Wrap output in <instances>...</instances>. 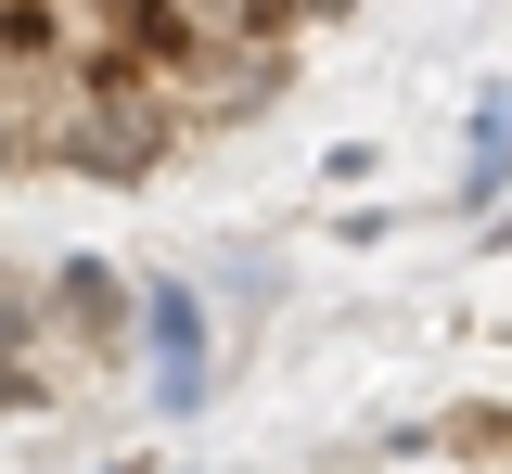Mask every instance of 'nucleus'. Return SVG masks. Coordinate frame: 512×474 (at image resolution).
I'll return each instance as SVG.
<instances>
[{
  "instance_id": "nucleus-1",
  "label": "nucleus",
  "mask_w": 512,
  "mask_h": 474,
  "mask_svg": "<svg viewBox=\"0 0 512 474\" xmlns=\"http://www.w3.org/2000/svg\"><path fill=\"white\" fill-rule=\"evenodd\" d=\"M180 103H167V90H154V77H90V90H77V116H64V141H52V167H77V180H154V167H167V154H180Z\"/></svg>"
},
{
  "instance_id": "nucleus-2",
  "label": "nucleus",
  "mask_w": 512,
  "mask_h": 474,
  "mask_svg": "<svg viewBox=\"0 0 512 474\" xmlns=\"http://www.w3.org/2000/svg\"><path fill=\"white\" fill-rule=\"evenodd\" d=\"M39 295H52V334H64V346H90V359H116V346H128V308H141L116 257H64Z\"/></svg>"
},
{
  "instance_id": "nucleus-3",
  "label": "nucleus",
  "mask_w": 512,
  "mask_h": 474,
  "mask_svg": "<svg viewBox=\"0 0 512 474\" xmlns=\"http://www.w3.org/2000/svg\"><path fill=\"white\" fill-rule=\"evenodd\" d=\"M52 398V295L39 282H0V423Z\"/></svg>"
},
{
  "instance_id": "nucleus-4",
  "label": "nucleus",
  "mask_w": 512,
  "mask_h": 474,
  "mask_svg": "<svg viewBox=\"0 0 512 474\" xmlns=\"http://www.w3.org/2000/svg\"><path fill=\"white\" fill-rule=\"evenodd\" d=\"M141 334H154V410H192L205 398V308H192L180 282H154L141 295Z\"/></svg>"
},
{
  "instance_id": "nucleus-5",
  "label": "nucleus",
  "mask_w": 512,
  "mask_h": 474,
  "mask_svg": "<svg viewBox=\"0 0 512 474\" xmlns=\"http://www.w3.org/2000/svg\"><path fill=\"white\" fill-rule=\"evenodd\" d=\"M512 193V90L474 103V154H461V205H500Z\"/></svg>"
},
{
  "instance_id": "nucleus-6",
  "label": "nucleus",
  "mask_w": 512,
  "mask_h": 474,
  "mask_svg": "<svg viewBox=\"0 0 512 474\" xmlns=\"http://www.w3.org/2000/svg\"><path fill=\"white\" fill-rule=\"evenodd\" d=\"M282 13H295V26H333V13H359V0H282Z\"/></svg>"
},
{
  "instance_id": "nucleus-7",
  "label": "nucleus",
  "mask_w": 512,
  "mask_h": 474,
  "mask_svg": "<svg viewBox=\"0 0 512 474\" xmlns=\"http://www.w3.org/2000/svg\"><path fill=\"white\" fill-rule=\"evenodd\" d=\"M116 474H167V462H116Z\"/></svg>"
}]
</instances>
